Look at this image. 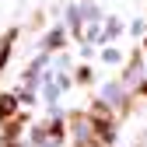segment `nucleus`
I'll use <instances>...</instances> for the list:
<instances>
[{"mask_svg": "<svg viewBox=\"0 0 147 147\" xmlns=\"http://www.w3.org/2000/svg\"><path fill=\"white\" fill-rule=\"evenodd\" d=\"M14 42H18V32H14V28L0 35V74H4V67H7V53L14 49Z\"/></svg>", "mask_w": 147, "mask_h": 147, "instance_id": "nucleus-3", "label": "nucleus"}, {"mask_svg": "<svg viewBox=\"0 0 147 147\" xmlns=\"http://www.w3.org/2000/svg\"><path fill=\"white\" fill-rule=\"evenodd\" d=\"M91 130H95V147H105L109 140H112V133H116V116L109 112V105H102V102H95L91 105Z\"/></svg>", "mask_w": 147, "mask_h": 147, "instance_id": "nucleus-1", "label": "nucleus"}, {"mask_svg": "<svg viewBox=\"0 0 147 147\" xmlns=\"http://www.w3.org/2000/svg\"><path fill=\"white\" fill-rule=\"evenodd\" d=\"M140 98H147V81H144V84H140Z\"/></svg>", "mask_w": 147, "mask_h": 147, "instance_id": "nucleus-5", "label": "nucleus"}, {"mask_svg": "<svg viewBox=\"0 0 147 147\" xmlns=\"http://www.w3.org/2000/svg\"><path fill=\"white\" fill-rule=\"evenodd\" d=\"M144 49H147V42H144Z\"/></svg>", "mask_w": 147, "mask_h": 147, "instance_id": "nucleus-6", "label": "nucleus"}, {"mask_svg": "<svg viewBox=\"0 0 147 147\" xmlns=\"http://www.w3.org/2000/svg\"><path fill=\"white\" fill-rule=\"evenodd\" d=\"M11 119H18V102L11 95H0V130H4Z\"/></svg>", "mask_w": 147, "mask_h": 147, "instance_id": "nucleus-2", "label": "nucleus"}, {"mask_svg": "<svg viewBox=\"0 0 147 147\" xmlns=\"http://www.w3.org/2000/svg\"><path fill=\"white\" fill-rule=\"evenodd\" d=\"M0 147H21V144H18V140H4V144H0Z\"/></svg>", "mask_w": 147, "mask_h": 147, "instance_id": "nucleus-4", "label": "nucleus"}]
</instances>
